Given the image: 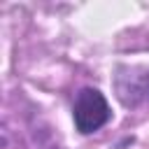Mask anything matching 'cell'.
I'll use <instances>...</instances> for the list:
<instances>
[{"mask_svg": "<svg viewBox=\"0 0 149 149\" xmlns=\"http://www.w3.org/2000/svg\"><path fill=\"white\" fill-rule=\"evenodd\" d=\"M112 119V107L100 88L84 86L77 91L72 102V121L79 135H93Z\"/></svg>", "mask_w": 149, "mask_h": 149, "instance_id": "6da1fadb", "label": "cell"}, {"mask_svg": "<svg viewBox=\"0 0 149 149\" xmlns=\"http://www.w3.org/2000/svg\"><path fill=\"white\" fill-rule=\"evenodd\" d=\"M114 93L119 102L128 109L149 105V68L147 65H116L114 70Z\"/></svg>", "mask_w": 149, "mask_h": 149, "instance_id": "7a4b0ae2", "label": "cell"}, {"mask_svg": "<svg viewBox=\"0 0 149 149\" xmlns=\"http://www.w3.org/2000/svg\"><path fill=\"white\" fill-rule=\"evenodd\" d=\"M135 142V137H123L119 144H116V149H123V147H128V144H133Z\"/></svg>", "mask_w": 149, "mask_h": 149, "instance_id": "3957f363", "label": "cell"}]
</instances>
